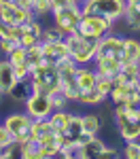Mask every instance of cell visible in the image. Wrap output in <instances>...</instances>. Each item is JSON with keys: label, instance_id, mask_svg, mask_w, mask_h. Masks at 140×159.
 <instances>
[{"label": "cell", "instance_id": "cell-21", "mask_svg": "<svg viewBox=\"0 0 140 159\" xmlns=\"http://www.w3.org/2000/svg\"><path fill=\"white\" fill-rule=\"evenodd\" d=\"M104 100H108V98L102 96L100 91L93 87V89H87V91H81L79 98H76V102H79V104H85V106H98V104H102Z\"/></svg>", "mask_w": 140, "mask_h": 159}, {"label": "cell", "instance_id": "cell-8", "mask_svg": "<svg viewBox=\"0 0 140 159\" xmlns=\"http://www.w3.org/2000/svg\"><path fill=\"white\" fill-rule=\"evenodd\" d=\"M81 15H83L81 4H72V7H64V9H53V11H51L53 25L60 28L64 34H72V32H75Z\"/></svg>", "mask_w": 140, "mask_h": 159}, {"label": "cell", "instance_id": "cell-4", "mask_svg": "<svg viewBox=\"0 0 140 159\" xmlns=\"http://www.w3.org/2000/svg\"><path fill=\"white\" fill-rule=\"evenodd\" d=\"M115 117V125H117V132L123 140H129L134 134L140 132V119L136 108H127V106H115L113 110Z\"/></svg>", "mask_w": 140, "mask_h": 159}, {"label": "cell", "instance_id": "cell-6", "mask_svg": "<svg viewBox=\"0 0 140 159\" xmlns=\"http://www.w3.org/2000/svg\"><path fill=\"white\" fill-rule=\"evenodd\" d=\"M119 155L117 153V148L115 147H108L104 140H100L98 136H93L89 142L85 144H81V147H76L75 151V157L76 159H115Z\"/></svg>", "mask_w": 140, "mask_h": 159}, {"label": "cell", "instance_id": "cell-3", "mask_svg": "<svg viewBox=\"0 0 140 159\" xmlns=\"http://www.w3.org/2000/svg\"><path fill=\"white\" fill-rule=\"evenodd\" d=\"M30 85H32V91H45V93H53L55 89H60V76H57L55 66L49 61H43L36 68H32Z\"/></svg>", "mask_w": 140, "mask_h": 159}, {"label": "cell", "instance_id": "cell-5", "mask_svg": "<svg viewBox=\"0 0 140 159\" xmlns=\"http://www.w3.org/2000/svg\"><path fill=\"white\" fill-rule=\"evenodd\" d=\"M81 9L85 13H96L102 15L111 21H117L123 17L125 13V0H87L85 4H81Z\"/></svg>", "mask_w": 140, "mask_h": 159}, {"label": "cell", "instance_id": "cell-35", "mask_svg": "<svg viewBox=\"0 0 140 159\" xmlns=\"http://www.w3.org/2000/svg\"><path fill=\"white\" fill-rule=\"evenodd\" d=\"M7 2H13V0H7Z\"/></svg>", "mask_w": 140, "mask_h": 159}, {"label": "cell", "instance_id": "cell-9", "mask_svg": "<svg viewBox=\"0 0 140 159\" xmlns=\"http://www.w3.org/2000/svg\"><path fill=\"white\" fill-rule=\"evenodd\" d=\"M40 34H43V21H40V17H34L21 25H15L13 38L21 47H32V45L40 43Z\"/></svg>", "mask_w": 140, "mask_h": 159}, {"label": "cell", "instance_id": "cell-32", "mask_svg": "<svg viewBox=\"0 0 140 159\" xmlns=\"http://www.w3.org/2000/svg\"><path fill=\"white\" fill-rule=\"evenodd\" d=\"M72 4H79V2L76 0H51L53 9H64V7H72Z\"/></svg>", "mask_w": 140, "mask_h": 159}, {"label": "cell", "instance_id": "cell-25", "mask_svg": "<svg viewBox=\"0 0 140 159\" xmlns=\"http://www.w3.org/2000/svg\"><path fill=\"white\" fill-rule=\"evenodd\" d=\"M51 11H53L51 0H32V13H34V17L51 15Z\"/></svg>", "mask_w": 140, "mask_h": 159}, {"label": "cell", "instance_id": "cell-1", "mask_svg": "<svg viewBox=\"0 0 140 159\" xmlns=\"http://www.w3.org/2000/svg\"><path fill=\"white\" fill-rule=\"evenodd\" d=\"M66 45H68V55L70 60L75 61L76 66H83V64H91L96 57V49H98V40H91L85 38L81 34H66Z\"/></svg>", "mask_w": 140, "mask_h": 159}, {"label": "cell", "instance_id": "cell-14", "mask_svg": "<svg viewBox=\"0 0 140 159\" xmlns=\"http://www.w3.org/2000/svg\"><path fill=\"white\" fill-rule=\"evenodd\" d=\"M96 76H98V72H96L89 64L76 66L75 81H76V87H79V93H81V91H87V89H93V87H96Z\"/></svg>", "mask_w": 140, "mask_h": 159}, {"label": "cell", "instance_id": "cell-16", "mask_svg": "<svg viewBox=\"0 0 140 159\" xmlns=\"http://www.w3.org/2000/svg\"><path fill=\"white\" fill-rule=\"evenodd\" d=\"M129 61H138L140 64V40L123 36V43H121V64H129Z\"/></svg>", "mask_w": 140, "mask_h": 159}, {"label": "cell", "instance_id": "cell-20", "mask_svg": "<svg viewBox=\"0 0 140 159\" xmlns=\"http://www.w3.org/2000/svg\"><path fill=\"white\" fill-rule=\"evenodd\" d=\"M21 159H43L40 142L34 138H25L21 142Z\"/></svg>", "mask_w": 140, "mask_h": 159}, {"label": "cell", "instance_id": "cell-24", "mask_svg": "<svg viewBox=\"0 0 140 159\" xmlns=\"http://www.w3.org/2000/svg\"><path fill=\"white\" fill-rule=\"evenodd\" d=\"M64 34L60 28L55 25H43V34H40V43H55V40H64Z\"/></svg>", "mask_w": 140, "mask_h": 159}, {"label": "cell", "instance_id": "cell-15", "mask_svg": "<svg viewBox=\"0 0 140 159\" xmlns=\"http://www.w3.org/2000/svg\"><path fill=\"white\" fill-rule=\"evenodd\" d=\"M121 19L132 32H140V0H125V13Z\"/></svg>", "mask_w": 140, "mask_h": 159}, {"label": "cell", "instance_id": "cell-17", "mask_svg": "<svg viewBox=\"0 0 140 159\" xmlns=\"http://www.w3.org/2000/svg\"><path fill=\"white\" fill-rule=\"evenodd\" d=\"M15 83H17V79H15V72H13V66L7 60H2L0 61V93L7 96Z\"/></svg>", "mask_w": 140, "mask_h": 159}, {"label": "cell", "instance_id": "cell-33", "mask_svg": "<svg viewBox=\"0 0 140 159\" xmlns=\"http://www.w3.org/2000/svg\"><path fill=\"white\" fill-rule=\"evenodd\" d=\"M136 112H138V119H140V104L136 106Z\"/></svg>", "mask_w": 140, "mask_h": 159}, {"label": "cell", "instance_id": "cell-11", "mask_svg": "<svg viewBox=\"0 0 140 159\" xmlns=\"http://www.w3.org/2000/svg\"><path fill=\"white\" fill-rule=\"evenodd\" d=\"M108 98L113 100L115 106H127V108H136L138 93H136V83H113V89L108 93Z\"/></svg>", "mask_w": 140, "mask_h": 159}, {"label": "cell", "instance_id": "cell-22", "mask_svg": "<svg viewBox=\"0 0 140 159\" xmlns=\"http://www.w3.org/2000/svg\"><path fill=\"white\" fill-rule=\"evenodd\" d=\"M43 61H45V55H43V47H40V43L32 45V47H25V64L30 66V70L36 68L38 64H43Z\"/></svg>", "mask_w": 140, "mask_h": 159}, {"label": "cell", "instance_id": "cell-13", "mask_svg": "<svg viewBox=\"0 0 140 159\" xmlns=\"http://www.w3.org/2000/svg\"><path fill=\"white\" fill-rule=\"evenodd\" d=\"M66 38V36H64ZM40 47H43V55H45V61H49V64H57V61H62L64 57H70L68 55V45H66V40H55V43H40Z\"/></svg>", "mask_w": 140, "mask_h": 159}, {"label": "cell", "instance_id": "cell-19", "mask_svg": "<svg viewBox=\"0 0 140 159\" xmlns=\"http://www.w3.org/2000/svg\"><path fill=\"white\" fill-rule=\"evenodd\" d=\"M70 110H66V108H55L53 112H51L49 117V123H51V127H53V132H62L64 127H66V123H68V119H70Z\"/></svg>", "mask_w": 140, "mask_h": 159}, {"label": "cell", "instance_id": "cell-23", "mask_svg": "<svg viewBox=\"0 0 140 159\" xmlns=\"http://www.w3.org/2000/svg\"><path fill=\"white\" fill-rule=\"evenodd\" d=\"M81 125H83V132L98 134L100 127H102V119L96 112H87V115H81Z\"/></svg>", "mask_w": 140, "mask_h": 159}, {"label": "cell", "instance_id": "cell-7", "mask_svg": "<svg viewBox=\"0 0 140 159\" xmlns=\"http://www.w3.org/2000/svg\"><path fill=\"white\" fill-rule=\"evenodd\" d=\"M25 106V115L30 119H47L51 112H53V102L51 96L45 91H32L24 102Z\"/></svg>", "mask_w": 140, "mask_h": 159}, {"label": "cell", "instance_id": "cell-12", "mask_svg": "<svg viewBox=\"0 0 140 159\" xmlns=\"http://www.w3.org/2000/svg\"><path fill=\"white\" fill-rule=\"evenodd\" d=\"M121 43H123V36H119V34H113V32L104 34L98 40L96 57H106V60L121 61Z\"/></svg>", "mask_w": 140, "mask_h": 159}, {"label": "cell", "instance_id": "cell-34", "mask_svg": "<svg viewBox=\"0 0 140 159\" xmlns=\"http://www.w3.org/2000/svg\"><path fill=\"white\" fill-rule=\"evenodd\" d=\"M76 2H79V4H85V2H87V0H76Z\"/></svg>", "mask_w": 140, "mask_h": 159}, {"label": "cell", "instance_id": "cell-28", "mask_svg": "<svg viewBox=\"0 0 140 159\" xmlns=\"http://www.w3.org/2000/svg\"><path fill=\"white\" fill-rule=\"evenodd\" d=\"M49 96H51V102H53V110H55V108H66L68 102H70V100L66 98V93H64L62 89H55L53 93H49Z\"/></svg>", "mask_w": 140, "mask_h": 159}, {"label": "cell", "instance_id": "cell-26", "mask_svg": "<svg viewBox=\"0 0 140 159\" xmlns=\"http://www.w3.org/2000/svg\"><path fill=\"white\" fill-rule=\"evenodd\" d=\"M4 60L9 61L11 66H17V64H25V47H21V45H17L13 51H9L7 53V57Z\"/></svg>", "mask_w": 140, "mask_h": 159}, {"label": "cell", "instance_id": "cell-18", "mask_svg": "<svg viewBox=\"0 0 140 159\" xmlns=\"http://www.w3.org/2000/svg\"><path fill=\"white\" fill-rule=\"evenodd\" d=\"M32 93V85H30V79H24V81H17L15 85L11 87V91L7 96H11L15 102H25V98Z\"/></svg>", "mask_w": 140, "mask_h": 159}, {"label": "cell", "instance_id": "cell-27", "mask_svg": "<svg viewBox=\"0 0 140 159\" xmlns=\"http://www.w3.org/2000/svg\"><path fill=\"white\" fill-rule=\"evenodd\" d=\"M96 89L100 91L102 96L108 98V93H111V89H113V79H111V76H104V74H98V76H96Z\"/></svg>", "mask_w": 140, "mask_h": 159}, {"label": "cell", "instance_id": "cell-31", "mask_svg": "<svg viewBox=\"0 0 140 159\" xmlns=\"http://www.w3.org/2000/svg\"><path fill=\"white\" fill-rule=\"evenodd\" d=\"M17 47V40L15 38H11V36H0V51L7 55L9 51H13Z\"/></svg>", "mask_w": 140, "mask_h": 159}, {"label": "cell", "instance_id": "cell-10", "mask_svg": "<svg viewBox=\"0 0 140 159\" xmlns=\"http://www.w3.org/2000/svg\"><path fill=\"white\" fill-rule=\"evenodd\" d=\"M2 125L7 127V132L11 134L13 140L17 142H24L25 138H30V125L32 119L25 115V112H11L2 119Z\"/></svg>", "mask_w": 140, "mask_h": 159}, {"label": "cell", "instance_id": "cell-36", "mask_svg": "<svg viewBox=\"0 0 140 159\" xmlns=\"http://www.w3.org/2000/svg\"><path fill=\"white\" fill-rule=\"evenodd\" d=\"M0 98H2V93H0Z\"/></svg>", "mask_w": 140, "mask_h": 159}, {"label": "cell", "instance_id": "cell-2", "mask_svg": "<svg viewBox=\"0 0 140 159\" xmlns=\"http://www.w3.org/2000/svg\"><path fill=\"white\" fill-rule=\"evenodd\" d=\"M113 30V21L102 17V15H96V13H85L81 15L79 24H76V34L85 38H91V40H100L104 34H108Z\"/></svg>", "mask_w": 140, "mask_h": 159}, {"label": "cell", "instance_id": "cell-30", "mask_svg": "<svg viewBox=\"0 0 140 159\" xmlns=\"http://www.w3.org/2000/svg\"><path fill=\"white\" fill-rule=\"evenodd\" d=\"M13 72H15V79L17 81L30 79V66L28 64H17V66H13Z\"/></svg>", "mask_w": 140, "mask_h": 159}, {"label": "cell", "instance_id": "cell-29", "mask_svg": "<svg viewBox=\"0 0 140 159\" xmlns=\"http://www.w3.org/2000/svg\"><path fill=\"white\" fill-rule=\"evenodd\" d=\"M123 157H127V159H140V147H138V144H134V142H129V140H125Z\"/></svg>", "mask_w": 140, "mask_h": 159}]
</instances>
